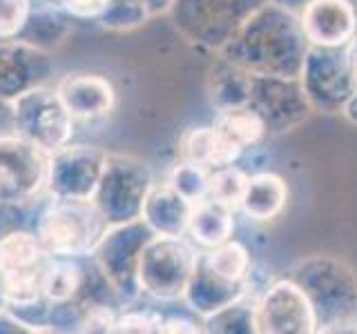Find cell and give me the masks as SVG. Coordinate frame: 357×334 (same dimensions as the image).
I'll list each match as a JSON object with an SVG mask.
<instances>
[{"label": "cell", "mask_w": 357, "mask_h": 334, "mask_svg": "<svg viewBox=\"0 0 357 334\" xmlns=\"http://www.w3.org/2000/svg\"><path fill=\"white\" fill-rule=\"evenodd\" d=\"M163 319L152 312H128L116 319L114 332H161Z\"/></svg>", "instance_id": "cell-25"}, {"label": "cell", "mask_w": 357, "mask_h": 334, "mask_svg": "<svg viewBox=\"0 0 357 334\" xmlns=\"http://www.w3.org/2000/svg\"><path fill=\"white\" fill-rule=\"evenodd\" d=\"M208 178L204 167L201 165H195V163H183L178 165L176 170L172 172L170 176V185L174 192L181 194L185 200H190V203H199V200H204L208 196Z\"/></svg>", "instance_id": "cell-22"}, {"label": "cell", "mask_w": 357, "mask_h": 334, "mask_svg": "<svg viewBox=\"0 0 357 334\" xmlns=\"http://www.w3.org/2000/svg\"><path fill=\"white\" fill-rule=\"evenodd\" d=\"M349 81H351V87L355 89V94H357V40L351 45V49H349Z\"/></svg>", "instance_id": "cell-29"}, {"label": "cell", "mask_w": 357, "mask_h": 334, "mask_svg": "<svg viewBox=\"0 0 357 334\" xmlns=\"http://www.w3.org/2000/svg\"><path fill=\"white\" fill-rule=\"evenodd\" d=\"M304 36L321 47H340L357 33V14L346 0H312L301 16Z\"/></svg>", "instance_id": "cell-9"}, {"label": "cell", "mask_w": 357, "mask_h": 334, "mask_svg": "<svg viewBox=\"0 0 357 334\" xmlns=\"http://www.w3.org/2000/svg\"><path fill=\"white\" fill-rule=\"evenodd\" d=\"M152 189V176L145 163L132 156L107 154V163L92 196L100 214L109 223H123L141 216L143 200Z\"/></svg>", "instance_id": "cell-5"}, {"label": "cell", "mask_w": 357, "mask_h": 334, "mask_svg": "<svg viewBox=\"0 0 357 334\" xmlns=\"http://www.w3.org/2000/svg\"><path fill=\"white\" fill-rule=\"evenodd\" d=\"M83 289V270L70 256H52L43 274V296L52 305H65Z\"/></svg>", "instance_id": "cell-16"}, {"label": "cell", "mask_w": 357, "mask_h": 334, "mask_svg": "<svg viewBox=\"0 0 357 334\" xmlns=\"http://www.w3.org/2000/svg\"><path fill=\"white\" fill-rule=\"evenodd\" d=\"M52 70L47 54L18 38L0 40V96L14 98L40 85Z\"/></svg>", "instance_id": "cell-8"}, {"label": "cell", "mask_w": 357, "mask_h": 334, "mask_svg": "<svg viewBox=\"0 0 357 334\" xmlns=\"http://www.w3.org/2000/svg\"><path fill=\"white\" fill-rule=\"evenodd\" d=\"M116 317L107 305L85 308L83 317L78 319V332H114Z\"/></svg>", "instance_id": "cell-24"}, {"label": "cell", "mask_w": 357, "mask_h": 334, "mask_svg": "<svg viewBox=\"0 0 357 334\" xmlns=\"http://www.w3.org/2000/svg\"><path fill=\"white\" fill-rule=\"evenodd\" d=\"M109 0H63L65 9L76 18H98Z\"/></svg>", "instance_id": "cell-26"}, {"label": "cell", "mask_w": 357, "mask_h": 334, "mask_svg": "<svg viewBox=\"0 0 357 334\" xmlns=\"http://www.w3.org/2000/svg\"><path fill=\"white\" fill-rule=\"evenodd\" d=\"M107 163L96 145H63L50 154L47 189L56 198H92Z\"/></svg>", "instance_id": "cell-7"}, {"label": "cell", "mask_w": 357, "mask_h": 334, "mask_svg": "<svg viewBox=\"0 0 357 334\" xmlns=\"http://www.w3.org/2000/svg\"><path fill=\"white\" fill-rule=\"evenodd\" d=\"M192 203L185 200L170 185L152 187L143 200L141 218L148 223V228L161 237H181L188 230Z\"/></svg>", "instance_id": "cell-11"}, {"label": "cell", "mask_w": 357, "mask_h": 334, "mask_svg": "<svg viewBox=\"0 0 357 334\" xmlns=\"http://www.w3.org/2000/svg\"><path fill=\"white\" fill-rule=\"evenodd\" d=\"M161 332H199V328L188 319H165Z\"/></svg>", "instance_id": "cell-28"}, {"label": "cell", "mask_w": 357, "mask_h": 334, "mask_svg": "<svg viewBox=\"0 0 357 334\" xmlns=\"http://www.w3.org/2000/svg\"><path fill=\"white\" fill-rule=\"evenodd\" d=\"M52 254L45 250L38 234L11 230L0 237V276L45 270Z\"/></svg>", "instance_id": "cell-12"}, {"label": "cell", "mask_w": 357, "mask_h": 334, "mask_svg": "<svg viewBox=\"0 0 357 334\" xmlns=\"http://www.w3.org/2000/svg\"><path fill=\"white\" fill-rule=\"evenodd\" d=\"M65 109L74 120H96L107 116L116 103V92L105 76L70 74L56 87Z\"/></svg>", "instance_id": "cell-10"}, {"label": "cell", "mask_w": 357, "mask_h": 334, "mask_svg": "<svg viewBox=\"0 0 357 334\" xmlns=\"http://www.w3.org/2000/svg\"><path fill=\"white\" fill-rule=\"evenodd\" d=\"M152 230L141 216L123 223H112L94 248L98 272L112 289L123 299H134L139 292V259L143 245L150 241Z\"/></svg>", "instance_id": "cell-2"}, {"label": "cell", "mask_w": 357, "mask_h": 334, "mask_svg": "<svg viewBox=\"0 0 357 334\" xmlns=\"http://www.w3.org/2000/svg\"><path fill=\"white\" fill-rule=\"evenodd\" d=\"M241 152L243 150L239 145H234L226 136H221L215 127L192 129L183 141L185 161L201 165L204 170L206 167H215V170H219V167H228L239 159Z\"/></svg>", "instance_id": "cell-13"}, {"label": "cell", "mask_w": 357, "mask_h": 334, "mask_svg": "<svg viewBox=\"0 0 357 334\" xmlns=\"http://www.w3.org/2000/svg\"><path fill=\"white\" fill-rule=\"evenodd\" d=\"M109 223L92 198H56L38 221V239L52 256L92 254Z\"/></svg>", "instance_id": "cell-1"}, {"label": "cell", "mask_w": 357, "mask_h": 334, "mask_svg": "<svg viewBox=\"0 0 357 334\" xmlns=\"http://www.w3.org/2000/svg\"><path fill=\"white\" fill-rule=\"evenodd\" d=\"M215 129L221 136H226L228 141H232L234 145H239L243 150L264 136L266 122L259 114H255L250 109L230 107V109H223L217 116Z\"/></svg>", "instance_id": "cell-17"}, {"label": "cell", "mask_w": 357, "mask_h": 334, "mask_svg": "<svg viewBox=\"0 0 357 334\" xmlns=\"http://www.w3.org/2000/svg\"><path fill=\"white\" fill-rule=\"evenodd\" d=\"M204 263L210 272H215L223 281L239 283L248 272V252L239 243H221L204 256Z\"/></svg>", "instance_id": "cell-19"}, {"label": "cell", "mask_w": 357, "mask_h": 334, "mask_svg": "<svg viewBox=\"0 0 357 334\" xmlns=\"http://www.w3.org/2000/svg\"><path fill=\"white\" fill-rule=\"evenodd\" d=\"M245 183H248V178L243 176V172L234 170L232 165L219 167V170L208 178V196L228 207H234L241 203Z\"/></svg>", "instance_id": "cell-21"}, {"label": "cell", "mask_w": 357, "mask_h": 334, "mask_svg": "<svg viewBox=\"0 0 357 334\" xmlns=\"http://www.w3.org/2000/svg\"><path fill=\"white\" fill-rule=\"evenodd\" d=\"M11 100H14V127L18 136L50 154L70 143L74 118L65 109L56 89L36 85Z\"/></svg>", "instance_id": "cell-3"}, {"label": "cell", "mask_w": 357, "mask_h": 334, "mask_svg": "<svg viewBox=\"0 0 357 334\" xmlns=\"http://www.w3.org/2000/svg\"><path fill=\"white\" fill-rule=\"evenodd\" d=\"M150 16L145 0H109L98 14V22L107 29H132Z\"/></svg>", "instance_id": "cell-20"}, {"label": "cell", "mask_w": 357, "mask_h": 334, "mask_svg": "<svg viewBox=\"0 0 357 334\" xmlns=\"http://www.w3.org/2000/svg\"><path fill=\"white\" fill-rule=\"evenodd\" d=\"M188 230L197 243L206 245V248H217L228 241L232 232V207L206 196L192 205Z\"/></svg>", "instance_id": "cell-14"}, {"label": "cell", "mask_w": 357, "mask_h": 334, "mask_svg": "<svg viewBox=\"0 0 357 334\" xmlns=\"http://www.w3.org/2000/svg\"><path fill=\"white\" fill-rule=\"evenodd\" d=\"M50 152L18 134L0 136V205L20 207L47 187Z\"/></svg>", "instance_id": "cell-6"}, {"label": "cell", "mask_w": 357, "mask_h": 334, "mask_svg": "<svg viewBox=\"0 0 357 334\" xmlns=\"http://www.w3.org/2000/svg\"><path fill=\"white\" fill-rule=\"evenodd\" d=\"M284 200H286V185L282 183V178H277L273 174H259L255 178H248L239 205L252 218L268 221L284 207Z\"/></svg>", "instance_id": "cell-15"}, {"label": "cell", "mask_w": 357, "mask_h": 334, "mask_svg": "<svg viewBox=\"0 0 357 334\" xmlns=\"http://www.w3.org/2000/svg\"><path fill=\"white\" fill-rule=\"evenodd\" d=\"M65 33H67L65 20L50 9H40V11H31L29 14V20H27L25 29L20 31L18 40L47 51L52 45L63 42Z\"/></svg>", "instance_id": "cell-18"}, {"label": "cell", "mask_w": 357, "mask_h": 334, "mask_svg": "<svg viewBox=\"0 0 357 334\" xmlns=\"http://www.w3.org/2000/svg\"><path fill=\"white\" fill-rule=\"evenodd\" d=\"M31 14L29 0H0V40L18 38Z\"/></svg>", "instance_id": "cell-23"}, {"label": "cell", "mask_w": 357, "mask_h": 334, "mask_svg": "<svg viewBox=\"0 0 357 334\" xmlns=\"http://www.w3.org/2000/svg\"><path fill=\"white\" fill-rule=\"evenodd\" d=\"M199 256L181 241V237L152 234L143 245L139 259V287L156 299H176L195 274Z\"/></svg>", "instance_id": "cell-4"}, {"label": "cell", "mask_w": 357, "mask_h": 334, "mask_svg": "<svg viewBox=\"0 0 357 334\" xmlns=\"http://www.w3.org/2000/svg\"><path fill=\"white\" fill-rule=\"evenodd\" d=\"M16 134L14 127V100L0 96V136Z\"/></svg>", "instance_id": "cell-27"}]
</instances>
